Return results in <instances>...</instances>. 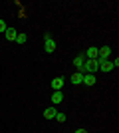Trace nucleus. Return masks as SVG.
Segmentation results:
<instances>
[{
  "instance_id": "nucleus-1",
  "label": "nucleus",
  "mask_w": 119,
  "mask_h": 133,
  "mask_svg": "<svg viewBox=\"0 0 119 133\" xmlns=\"http://www.w3.org/2000/svg\"><path fill=\"white\" fill-rule=\"evenodd\" d=\"M78 72H81V74H91V76H93L95 72H99V62H97V60H85L83 66L79 68Z\"/></svg>"
},
{
  "instance_id": "nucleus-2",
  "label": "nucleus",
  "mask_w": 119,
  "mask_h": 133,
  "mask_svg": "<svg viewBox=\"0 0 119 133\" xmlns=\"http://www.w3.org/2000/svg\"><path fill=\"white\" fill-rule=\"evenodd\" d=\"M56 42H54V40H52V36L50 34H46L44 36V50L48 52V54H52V52H56Z\"/></svg>"
},
{
  "instance_id": "nucleus-3",
  "label": "nucleus",
  "mask_w": 119,
  "mask_h": 133,
  "mask_svg": "<svg viewBox=\"0 0 119 133\" xmlns=\"http://www.w3.org/2000/svg\"><path fill=\"white\" fill-rule=\"evenodd\" d=\"M109 56H111V48H109V46H103L101 50H97V60L99 62L109 60Z\"/></svg>"
},
{
  "instance_id": "nucleus-4",
  "label": "nucleus",
  "mask_w": 119,
  "mask_h": 133,
  "mask_svg": "<svg viewBox=\"0 0 119 133\" xmlns=\"http://www.w3.org/2000/svg\"><path fill=\"white\" fill-rule=\"evenodd\" d=\"M99 62V60H97ZM113 70V64H111V60H103L99 62V72H111Z\"/></svg>"
},
{
  "instance_id": "nucleus-5",
  "label": "nucleus",
  "mask_w": 119,
  "mask_h": 133,
  "mask_svg": "<svg viewBox=\"0 0 119 133\" xmlns=\"http://www.w3.org/2000/svg\"><path fill=\"white\" fill-rule=\"evenodd\" d=\"M62 88H64V79L62 78H54L52 79V89H54V91H62Z\"/></svg>"
},
{
  "instance_id": "nucleus-6",
  "label": "nucleus",
  "mask_w": 119,
  "mask_h": 133,
  "mask_svg": "<svg viewBox=\"0 0 119 133\" xmlns=\"http://www.w3.org/2000/svg\"><path fill=\"white\" fill-rule=\"evenodd\" d=\"M81 83H83V85H95V76H91V74H83Z\"/></svg>"
},
{
  "instance_id": "nucleus-7",
  "label": "nucleus",
  "mask_w": 119,
  "mask_h": 133,
  "mask_svg": "<svg viewBox=\"0 0 119 133\" xmlns=\"http://www.w3.org/2000/svg\"><path fill=\"white\" fill-rule=\"evenodd\" d=\"M85 60H97V48H87V52H85Z\"/></svg>"
},
{
  "instance_id": "nucleus-8",
  "label": "nucleus",
  "mask_w": 119,
  "mask_h": 133,
  "mask_svg": "<svg viewBox=\"0 0 119 133\" xmlns=\"http://www.w3.org/2000/svg\"><path fill=\"white\" fill-rule=\"evenodd\" d=\"M62 101H64L62 91H54V94H52V103H62Z\"/></svg>"
},
{
  "instance_id": "nucleus-9",
  "label": "nucleus",
  "mask_w": 119,
  "mask_h": 133,
  "mask_svg": "<svg viewBox=\"0 0 119 133\" xmlns=\"http://www.w3.org/2000/svg\"><path fill=\"white\" fill-rule=\"evenodd\" d=\"M56 113H58V111L54 109V107H46V109H44V117H46V119H54Z\"/></svg>"
},
{
  "instance_id": "nucleus-10",
  "label": "nucleus",
  "mask_w": 119,
  "mask_h": 133,
  "mask_svg": "<svg viewBox=\"0 0 119 133\" xmlns=\"http://www.w3.org/2000/svg\"><path fill=\"white\" fill-rule=\"evenodd\" d=\"M16 30H14V28H8V30H6L4 32V36H6V40H12V42H14V40H16Z\"/></svg>"
},
{
  "instance_id": "nucleus-11",
  "label": "nucleus",
  "mask_w": 119,
  "mask_h": 133,
  "mask_svg": "<svg viewBox=\"0 0 119 133\" xmlns=\"http://www.w3.org/2000/svg\"><path fill=\"white\" fill-rule=\"evenodd\" d=\"M81 79H83V74H81V72H75L74 76H72V83H75V85H79Z\"/></svg>"
},
{
  "instance_id": "nucleus-12",
  "label": "nucleus",
  "mask_w": 119,
  "mask_h": 133,
  "mask_svg": "<svg viewBox=\"0 0 119 133\" xmlns=\"http://www.w3.org/2000/svg\"><path fill=\"white\" fill-rule=\"evenodd\" d=\"M83 62H85V56H75V58H74V66L79 70V68L83 66Z\"/></svg>"
},
{
  "instance_id": "nucleus-13",
  "label": "nucleus",
  "mask_w": 119,
  "mask_h": 133,
  "mask_svg": "<svg viewBox=\"0 0 119 133\" xmlns=\"http://www.w3.org/2000/svg\"><path fill=\"white\" fill-rule=\"evenodd\" d=\"M26 40H28V36H26V34H16V40H14V42H18V44H26Z\"/></svg>"
},
{
  "instance_id": "nucleus-14",
  "label": "nucleus",
  "mask_w": 119,
  "mask_h": 133,
  "mask_svg": "<svg viewBox=\"0 0 119 133\" xmlns=\"http://www.w3.org/2000/svg\"><path fill=\"white\" fill-rule=\"evenodd\" d=\"M54 119H56L58 123H64V121H66V113H62V111H58V113H56V117H54Z\"/></svg>"
},
{
  "instance_id": "nucleus-15",
  "label": "nucleus",
  "mask_w": 119,
  "mask_h": 133,
  "mask_svg": "<svg viewBox=\"0 0 119 133\" xmlns=\"http://www.w3.org/2000/svg\"><path fill=\"white\" fill-rule=\"evenodd\" d=\"M6 30H8V26H6V22H4V20H0V34H4Z\"/></svg>"
},
{
  "instance_id": "nucleus-16",
  "label": "nucleus",
  "mask_w": 119,
  "mask_h": 133,
  "mask_svg": "<svg viewBox=\"0 0 119 133\" xmlns=\"http://www.w3.org/2000/svg\"><path fill=\"white\" fill-rule=\"evenodd\" d=\"M111 64H113V70H115V68H119V58H115V60L111 62Z\"/></svg>"
},
{
  "instance_id": "nucleus-17",
  "label": "nucleus",
  "mask_w": 119,
  "mask_h": 133,
  "mask_svg": "<svg viewBox=\"0 0 119 133\" xmlns=\"http://www.w3.org/2000/svg\"><path fill=\"white\" fill-rule=\"evenodd\" d=\"M74 133H87V131H85V129H75Z\"/></svg>"
}]
</instances>
